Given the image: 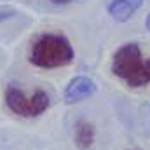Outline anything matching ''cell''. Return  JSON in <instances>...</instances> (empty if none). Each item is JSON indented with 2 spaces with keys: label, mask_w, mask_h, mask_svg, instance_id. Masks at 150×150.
Masks as SVG:
<instances>
[{
  "label": "cell",
  "mask_w": 150,
  "mask_h": 150,
  "mask_svg": "<svg viewBox=\"0 0 150 150\" xmlns=\"http://www.w3.org/2000/svg\"><path fill=\"white\" fill-rule=\"evenodd\" d=\"M75 58L72 42L63 33H42L38 35L28 52V61L42 70H54L68 67Z\"/></svg>",
  "instance_id": "cell-1"
},
{
  "label": "cell",
  "mask_w": 150,
  "mask_h": 150,
  "mask_svg": "<svg viewBox=\"0 0 150 150\" xmlns=\"http://www.w3.org/2000/svg\"><path fill=\"white\" fill-rule=\"evenodd\" d=\"M112 74L129 87L138 89L150 84V58H145L138 42H126L112 56Z\"/></svg>",
  "instance_id": "cell-2"
},
{
  "label": "cell",
  "mask_w": 150,
  "mask_h": 150,
  "mask_svg": "<svg viewBox=\"0 0 150 150\" xmlns=\"http://www.w3.org/2000/svg\"><path fill=\"white\" fill-rule=\"evenodd\" d=\"M4 101H5V107L14 115L23 119L40 117L51 107V96L44 89H37L32 94H26L23 89H19L14 84L7 86L4 93Z\"/></svg>",
  "instance_id": "cell-3"
},
{
  "label": "cell",
  "mask_w": 150,
  "mask_h": 150,
  "mask_svg": "<svg viewBox=\"0 0 150 150\" xmlns=\"http://www.w3.org/2000/svg\"><path fill=\"white\" fill-rule=\"evenodd\" d=\"M98 91V84L86 75H75L63 89V101L67 105H75L79 101H84L91 96H94Z\"/></svg>",
  "instance_id": "cell-4"
},
{
  "label": "cell",
  "mask_w": 150,
  "mask_h": 150,
  "mask_svg": "<svg viewBox=\"0 0 150 150\" xmlns=\"http://www.w3.org/2000/svg\"><path fill=\"white\" fill-rule=\"evenodd\" d=\"M143 0H107V11L113 21L126 23L142 7Z\"/></svg>",
  "instance_id": "cell-5"
},
{
  "label": "cell",
  "mask_w": 150,
  "mask_h": 150,
  "mask_svg": "<svg viewBox=\"0 0 150 150\" xmlns=\"http://www.w3.org/2000/svg\"><path fill=\"white\" fill-rule=\"evenodd\" d=\"M94 126L86 120L80 119L74 124V145L79 150H89L94 143Z\"/></svg>",
  "instance_id": "cell-6"
},
{
  "label": "cell",
  "mask_w": 150,
  "mask_h": 150,
  "mask_svg": "<svg viewBox=\"0 0 150 150\" xmlns=\"http://www.w3.org/2000/svg\"><path fill=\"white\" fill-rule=\"evenodd\" d=\"M14 16H16V9L14 7H11V5H0V23L11 19Z\"/></svg>",
  "instance_id": "cell-7"
},
{
  "label": "cell",
  "mask_w": 150,
  "mask_h": 150,
  "mask_svg": "<svg viewBox=\"0 0 150 150\" xmlns=\"http://www.w3.org/2000/svg\"><path fill=\"white\" fill-rule=\"evenodd\" d=\"M51 4H54V5H67V4H72L75 0H49Z\"/></svg>",
  "instance_id": "cell-8"
},
{
  "label": "cell",
  "mask_w": 150,
  "mask_h": 150,
  "mask_svg": "<svg viewBox=\"0 0 150 150\" xmlns=\"http://www.w3.org/2000/svg\"><path fill=\"white\" fill-rule=\"evenodd\" d=\"M145 28L150 32V12H149V16H147V19H145Z\"/></svg>",
  "instance_id": "cell-9"
}]
</instances>
